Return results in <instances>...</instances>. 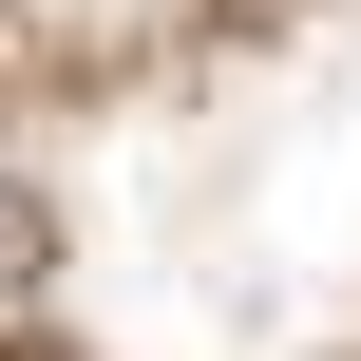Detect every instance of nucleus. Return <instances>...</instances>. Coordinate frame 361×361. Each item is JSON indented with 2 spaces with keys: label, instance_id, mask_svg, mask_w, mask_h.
I'll use <instances>...</instances> for the list:
<instances>
[{
  "label": "nucleus",
  "instance_id": "1",
  "mask_svg": "<svg viewBox=\"0 0 361 361\" xmlns=\"http://www.w3.org/2000/svg\"><path fill=\"white\" fill-rule=\"evenodd\" d=\"M0 286H19V190H0Z\"/></svg>",
  "mask_w": 361,
  "mask_h": 361
}]
</instances>
